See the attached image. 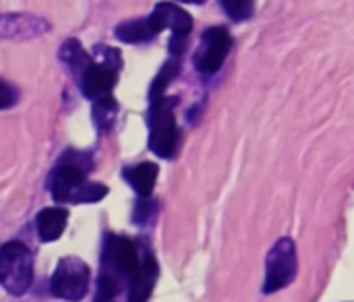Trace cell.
Wrapping results in <instances>:
<instances>
[{
    "label": "cell",
    "mask_w": 354,
    "mask_h": 302,
    "mask_svg": "<svg viewBox=\"0 0 354 302\" xmlns=\"http://www.w3.org/2000/svg\"><path fill=\"white\" fill-rule=\"evenodd\" d=\"M60 60L73 70V75L79 79L87 68L89 64L93 62V58L81 48V44L77 39H66L62 46H60Z\"/></svg>",
    "instance_id": "cell-15"
},
{
    "label": "cell",
    "mask_w": 354,
    "mask_h": 302,
    "mask_svg": "<svg viewBox=\"0 0 354 302\" xmlns=\"http://www.w3.org/2000/svg\"><path fill=\"white\" fill-rule=\"evenodd\" d=\"M68 222V211L62 207H46L37 214L35 218V228L37 236L44 243H54L62 236L64 228Z\"/></svg>",
    "instance_id": "cell-13"
},
{
    "label": "cell",
    "mask_w": 354,
    "mask_h": 302,
    "mask_svg": "<svg viewBox=\"0 0 354 302\" xmlns=\"http://www.w3.org/2000/svg\"><path fill=\"white\" fill-rule=\"evenodd\" d=\"M224 10L228 12V17L232 21H245L253 15V0H220Z\"/></svg>",
    "instance_id": "cell-19"
},
{
    "label": "cell",
    "mask_w": 354,
    "mask_h": 302,
    "mask_svg": "<svg viewBox=\"0 0 354 302\" xmlns=\"http://www.w3.org/2000/svg\"><path fill=\"white\" fill-rule=\"evenodd\" d=\"M89 288V267L77 257H64L58 261L52 280L50 292L60 301L77 302L87 294Z\"/></svg>",
    "instance_id": "cell-7"
},
{
    "label": "cell",
    "mask_w": 354,
    "mask_h": 302,
    "mask_svg": "<svg viewBox=\"0 0 354 302\" xmlns=\"http://www.w3.org/2000/svg\"><path fill=\"white\" fill-rule=\"evenodd\" d=\"M106 195H108V187L106 185L85 180L77 189V193L73 195V201L71 203H95V201H102Z\"/></svg>",
    "instance_id": "cell-18"
},
{
    "label": "cell",
    "mask_w": 354,
    "mask_h": 302,
    "mask_svg": "<svg viewBox=\"0 0 354 302\" xmlns=\"http://www.w3.org/2000/svg\"><path fill=\"white\" fill-rule=\"evenodd\" d=\"M151 15L158 21V25L162 27V31L170 29L172 35L187 37L193 29V17L172 2H158Z\"/></svg>",
    "instance_id": "cell-11"
},
{
    "label": "cell",
    "mask_w": 354,
    "mask_h": 302,
    "mask_svg": "<svg viewBox=\"0 0 354 302\" xmlns=\"http://www.w3.org/2000/svg\"><path fill=\"white\" fill-rule=\"evenodd\" d=\"M158 274H160V267H158L156 257L149 251H145L139 272L129 282V301L127 302H147L158 282Z\"/></svg>",
    "instance_id": "cell-10"
},
{
    "label": "cell",
    "mask_w": 354,
    "mask_h": 302,
    "mask_svg": "<svg viewBox=\"0 0 354 302\" xmlns=\"http://www.w3.org/2000/svg\"><path fill=\"white\" fill-rule=\"evenodd\" d=\"M50 25L44 19L25 12H4L0 19V35L4 39H31L46 33Z\"/></svg>",
    "instance_id": "cell-9"
},
{
    "label": "cell",
    "mask_w": 354,
    "mask_h": 302,
    "mask_svg": "<svg viewBox=\"0 0 354 302\" xmlns=\"http://www.w3.org/2000/svg\"><path fill=\"white\" fill-rule=\"evenodd\" d=\"M176 97H160L156 102H149V114H147V124H149V149L164 160L174 158L176 147H178V129H176V118H174V106Z\"/></svg>",
    "instance_id": "cell-2"
},
{
    "label": "cell",
    "mask_w": 354,
    "mask_h": 302,
    "mask_svg": "<svg viewBox=\"0 0 354 302\" xmlns=\"http://www.w3.org/2000/svg\"><path fill=\"white\" fill-rule=\"evenodd\" d=\"M232 37L226 27H209L203 31L199 48L193 56L195 68L203 75H214L222 68L226 56L230 54Z\"/></svg>",
    "instance_id": "cell-8"
},
{
    "label": "cell",
    "mask_w": 354,
    "mask_h": 302,
    "mask_svg": "<svg viewBox=\"0 0 354 302\" xmlns=\"http://www.w3.org/2000/svg\"><path fill=\"white\" fill-rule=\"evenodd\" d=\"M93 170V158L87 151L68 149L58 160L56 168L50 174V193L56 203H71L77 189L87 180V174Z\"/></svg>",
    "instance_id": "cell-1"
},
{
    "label": "cell",
    "mask_w": 354,
    "mask_h": 302,
    "mask_svg": "<svg viewBox=\"0 0 354 302\" xmlns=\"http://www.w3.org/2000/svg\"><path fill=\"white\" fill-rule=\"evenodd\" d=\"M19 97V91L8 83V81H2V108H10Z\"/></svg>",
    "instance_id": "cell-21"
},
{
    "label": "cell",
    "mask_w": 354,
    "mask_h": 302,
    "mask_svg": "<svg viewBox=\"0 0 354 302\" xmlns=\"http://www.w3.org/2000/svg\"><path fill=\"white\" fill-rule=\"evenodd\" d=\"M93 302H114V299H110V296H104V294H97Z\"/></svg>",
    "instance_id": "cell-22"
},
{
    "label": "cell",
    "mask_w": 354,
    "mask_h": 302,
    "mask_svg": "<svg viewBox=\"0 0 354 302\" xmlns=\"http://www.w3.org/2000/svg\"><path fill=\"white\" fill-rule=\"evenodd\" d=\"M141 255L143 253H139L133 240L124 236H116V234H106L104 249H102V267L106 274H112L118 280L131 282L141 267V261H143Z\"/></svg>",
    "instance_id": "cell-6"
},
{
    "label": "cell",
    "mask_w": 354,
    "mask_h": 302,
    "mask_svg": "<svg viewBox=\"0 0 354 302\" xmlns=\"http://www.w3.org/2000/svg\"><path fill=\"white\" fill-rule=\"evenodd\" d=\"M299 272L297 259V245L292 238H280L266 257V280H263V294H274L290 286Z\"/></svg>",
    "instance_id": "cell-5"
},
{
    "label": "cell",
    "mask_w": 354,
    "mask_h": 302,
    "mask_svg": "<svg viewBox=\"0 0 354 302\" xmlns=\"http://www.w3.org/2000/svg\"><path fill=\"white\" fill-rule=\"evenodd\" d=\"M178 70H180V62H178L176 56H172L170 60L164 62V66L160 68V73L156 75V79H153L151 85H149V95H147L149 102H156V100H160V97L166 95V89H168V85L176 79Z\"/></svg>",
    "instance_id": "cell-16"
},
{
    "label": "cell",
    "mask_w": 354,
    "mask_h": 302,
    "mask_svg": "<svg viewBox=\"0 0 354 302\" xmlns=\"http://www.w3.org/2000/svg\"><path fill=\"white\" fill-rule=\"evenodd\" d=\"M153 211H156V203L147 197H141L137 203H135V211H133V220H135V224H147L149 220H151V216H153Z\"/></svg>",
    "instance_id": "cell-20"
},
{
    "label": "cell",
    "mask_w": 354,
    "mask_h": 302,
    "mask_svg": "<svg viewBox=\"0 0 354 302\" xmlns=\"http://www.w3.org/2000/svg\"><path fill=\"white\" fill-rule=\"evenodd\" d=\"M97 50L104 54L102 62L93 60L89 68L77 79L81 93L91 102L112 95V89L118 79V68H120V50L106 48V46H97Z\"/></svg>",
    "instance_id": "cell-4"
},
{
    "label": "cell",
    "mask_w": 354,
    "mask_h": 302,
    "mask_svg": "<svg viewBox=\"0 0 354 302\" xmlns=\"http://www.w3.org/2000/svg\"><path fill=\"white\" fill-rule=\"evenodd\" d=\"M183 2H191V4H203L205 0H183Z\"/></svg>",
    "instance_id": "cell-23"
},
{
    "label": "cell",
    "mask_w": 354,
    "mask_h": 302,
    "mask_svg": "<svg viewBox=\"0 0 354 302\" xmlns=\"http://www.w3.org/2000/svg\"><path fill=\"white\" fill-rule=\"evenodd\" d=\"M160 31H162V27L158 25L153 15H149V17H141V19L120 23L114 29V35L124 44H143V41L153 39Z\"/></svg>",
    "instance_id": "cell-12"
},
{
    "label": "cell",
    "mask_w": 354,
    "mask_h": 302,
    "mask_svg": "<svg viewBox=\"0 0 354 302\" xmlns=\"http://www.w3.org/2000/svg\"><path fill=\"white\" fill-rule=\"evenodd\" d=\"M116 116H118V102L112 95L93 102V122L100 133H108L114 126Z\"/></svg>",
    "instance_id": "cell-17"
},
{
    "label": "cell",
    "mask_w": 354,
    "mask_h": 302,
    "mask_svg": "<svg viewBox=\"0 0 354 302\" xmlns=\"http://www.w3.org/2000/svg\"><path fill=\"white\" fill-rule=\"evenodd\" d=\"M158 172H160V168L153 162H143V164L124 168L122 176H124V180L133 187V191L139 197L147 199L153 193V187H156V180H158Z\"/></svg>",
    "instance_id": "cell-14"
},
{
    "label": "cell",
    "mask_w": 354,
    "mask_h": 302,
    "mask_svg": "<svg viewBox=\"0 0 354 302\" xmlns=\"http://www.w3.org/2000/svg\"><path fill=\"white\" fill-rule=\"evenodd\" d=\"M33 282V255L19 243L8 240L0 249V284L12 296H23Z\"/></svg>",
    "instance_id": "cell-3"
}]
</instances>
